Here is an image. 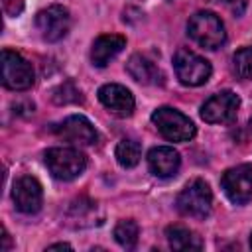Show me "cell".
Wrapping results in <instances>:
<instances>
[{"label": "cell", "mask_w": 252, "mask_h": 252, "mask_svg": "<svg viewBox=\"0 0 252 252\" xmlns=\"http://www.w3.org/2000/svg\"><path fill=\"white\" fill-rule=\"evenodd\" d=\"M12 199H14L18 211H22L26 215L37 213L43 203V191H41L39 181L32 175L18 177L12 187Z\"/></svg>", "instance_id": "10"}, {"label": "cell", "mask_w": 252, "mask_h": 252, "mask_svg": "<svg viewBox=\"0 0 252 252\" xmlns=\"http://www.w3.org/2000/svg\"><path fill=\"white\" fill-rule=\"evenodd\" d=\"M45 165L55 179L71 181L85 171L87 158L75 148H51L45 152Z\"/></svg>", "instance_id": "4"}, {"label": "cell", "mask_w": 252, "mask_h": 252, "mask_svg": "<svg viewBox=\"0 0 252 252\" xmlns=\"http://www.w3.org/2000/svg\"><path fill=\"white\" fill-rule=\"evenodd\" d=\"M240 98L232 91H220L213 94L201 106V118L209 124H230L236 118Z\"/></svg>", "instance_id": "7"}, {"label": "cell", "mask_w": 252, "mask_h": 252, "mask_svg": "<svg viewBox=\"0 0 252 252\" xmlns=\"http://www.w3.org/2000/svg\"><path fill=\"white\" fill-rule=\"evenodd\" d=\"M250 246H252V234H250Z\"/></svg>", "instance_id": "25"}, {"label": "cell", "mask_w": 252, "mask_h": 252, "mask_svg": "<svg viewBox=\"0 0 252 252\" xmlns=\"http://www.w3.org/2000/svg\"><path fill=\"white\" fill-rule=\"evenodd\" d=\"M220 187L234 205L248 203L252 199V165L242 163L226 169L220 177Z\"/></svg>", "instance_id": "8"}, {"label": "cell", "mask_w": 252, "mask_h": 252, "mask_svg": "<svg viewBox=\"0 0 252 252\" xmlns=\"http://www.w3.org/2000/svg\"><path fill=\"white\" fill-rule=\"evenodd\" d=\"M2 83L10 91H28L33 85V69L20 53L2 51Z\"/></svg>", "instance_id": "6"}, {"label": "cell", "mask_w": 252, "mask_h": 252, "mask_svg": "<svg viewBox=\"0 0 252 252\" xmlns=\"http://www.w3.org/2000/svg\"><path fill=\"white\" fill-rule=\"evenodd\" d=\"M126 71L130 73V77L142 85H150V83H156L158 79V67L146 59L144 55H132L126 63Z\"/></svg>", "instance_id": "16"}, {"label": "cell", "mask_w": 252, "mask_h": 252, "mask_svg": "<svg viewBox=\"0 0 252 252\" xmlns=\"http://www.w3.org/2000/svg\"><path fill=\"white\" fill-rule=\"evenodd\" d=\"M138 234H140L138 222L132 220V219H124V220H120V222L114 226V240H116L122 248H126V250L136 248V244H138Z\"/></svg>", "instance_id": "17"}, {"label": "cell", "mask_w": 252, "mask_h": 252, "mask_svg": "<svg viewBox=\"0 0 252 252\" xmlns=\"http://www.w3.org/2000/svg\"><path fill=\"white\" fill-rule=\"evenodd\" d=\"M175 205H177V211L185 217H193V219L209 217L213 209V193L209 183L203 179H193L181 189Z\"/></svg>", "instance_id": "2"}, {"label": "cell", "mask_w": 252, "mask_h": 252, "mask_svg": "<svg viewBox=\"0 0 252 252\" xmlns=\"http://www.w3.org/2000/svg\"><path fill=\"white\" fill-rule=\"evenodd\" d=\"M152 122L158 132L169 142H189L195 136V124L179 110L171 106H159L152 114Z\"/></svg>", "instance_id": "3"}, {"label": "cell", "mask_w": 252, "mask_h": 252, "mask_svg": "<svg viewBox=\"0 0 252 252\" xmlns=\"http://www.w3.org/2000/svg\"><path fill=\"white\" fill-rule=\"evenodd\" d=\"M53 100L59 104H67V102H77L81 100V91L73 85V83H63L55 93H53Z\"/></svg>", "instance_id": "20"}, {"label": "cell", "mask_w": 252, "mask_h": 252, "mask_svg": "<svg viewBox=\"0 0 252 252\" xmlns=\"http://www.w3.org/2000/svg\"><path fill=\"white\" fill-rule=\"evenodd\" d=\"M2 240H4V244H2V250H8V248H10V236H8L6 228H2Z\"/></svg>", "instance_id": "22"}, {"label": "cell", "mask_w": 252, "mask_h": 252, "mask_svg": "<svg viewBox=\"0 0 252 252\" xmlns=\"http://www.w3.org/2000/svg\"><path fill=\"white\" fill-rule=\"evenodd\" d=\"M232 65H234V71L240 79L252 81V45L238 49L232 57Z\"/></svg>", "instance_id": "19"}, {"label": "cell", "mask_w": 252, "mask_h": 252, "mask_svg": "<svg viewBox=\"0 0 252 252\" xmlns=\"http://www.w3.org/2000/svg\"><path fill=\"white\" fill-rule=\"evenodd\" d=\"M248 128H250V132H252V118H250V122H248Z\"/></svg>", "instance_id": "24"}, {"label": "cell", "mask_w": 252, "mask_h": 252, "mask_svg": "<svg viewBox=\"0 0 252 252\" xmlns=\"http://www.w3.org/2000/svg\"><path fill=\"white\" fill-rule=\"evenodd\" d=\"M187 33L195 43L207 49H219L226 39L222 20L211 10L195 12L187 22Z\"/></svg>", "instance_id": "1"}, {"label": "cell", "mask_w": 252, "mask_h": 252, "mask_svg": "<svg viewBox=\"0 0 252 252\" xmlns=\"http://www.w3.org/2000/svg\"><path fill=\"white\" fill-rule=\"evenodd\" d=\"M55 132L67 140V142H73V144H94L96 142V130L94 126L83 116V114H73V116H67L57 128Z\"/></svg>", "instance_id": "12"}, {"label": "cell", "mask_w": 252, "mask_h": 252, "mask_svg": "<svg viewBox=\"0 0 252 252\" xmlns=\"http://www.w3.org/2000/svg\"><path fill=\"white\" fill-rule=\"evenodd\" d=\"M173 67H175L177 79L185 87H199V85L207 83L213 73L211 63L205 57H201L195 51H189L185 47L177 49V53L173 57Z\"/></svg>", "instance_id": "5"}, {"label": "cell", "mask_w": 252, "mask_h": 252, "mask_svg": "<svg viewBox=\"0 0 252 252\" xmlns=\"http://www.w3.org/2000/svg\"><path fill=\"white\" fill-rule=\"evenodd\" d=\"M98 100L116 116L120 118H126L134 112V96L132 93L122 87V85H116V83H108V85H102L98 89Z\"/></svg>", "instance_id": "11"}, {"label": "cell", "mask_w": 252, "mask_h": 252, "mask_svg": "<svg viewBox=\"0 0 252 252\" xmlns=\"http://www.w3.org/2000/svg\"><path fill=\"white\" fill-rule=\"evenodd\" d=\"M35 26L45 41H59L67 35L71 28V16L69 10L63 6H47L45 10L37 12Z\"/></svg>", "instance_id": "9"}, {"label": "cell", "mask_w": 252, "mask_h": 252, "mask_svg": "<svg viewBox=\"0 0 252 252\" xmlns=\"http://www.w3.org/2000/svg\"><path fill=\"white\" fill-rule=\"evenodd\" d=\"M116 161L122 165V167H134L138 161H140V156H142V148L136 140H120L118 146H116Z\"/></svg>", "instance_id": "18"}, {"label": "cell", "mask_w": 252, "mask_h": 252, "mask_svg": "<svg viewBox=\"0 0 252 252\" xmlns=\"http://www.w3.org/2000/svg\"><path fill=\"white\" fill-rule=\"evenodd\" d=\"M165 236H167L169 246L173 250H179V252H185V250H201L203 248V240L193 230H189L183 224H169L165 228Z\"/></svg>", "instance_id": "15"}, {"label": "cell", "mask_w": 252, "mask_h": 252, "mask_svg": "<svg viewBox=\"0 0 252 252\" xmlns=\"http://www.w3.org/2000/svg\"><path fill=\"white\" fill-rule=\"evenodd\" d=\"M49 250H61V248H65V250H71V244H65V242H57V244H51V246H47Z\"/></svg>", "instance_id": "23"}, {"label": "cell", "mask_w": 252, "mask_h": 252, "mask_svg": "<svg viewBox=\"0 0 252 252\" xmlns=\"http://www.w3.org/2000/svg\"><path fill=\"white\" fill-rule=\"evenodd\" d=\"M126 47V37L118 33H104L98 35L91 49V61L96 67H106L122 49Z\"/></svg>", "instance_id": "14"}, {"label": "cell", "mask_w": 252, "mask_h": 252, "mask_svg": "<svg viewBox=\"0 0 252 252\" xmlns=\"http://www.w3.org/2000/svg\"><path fill=\"white\" fill-rule=\"evenodd\" d=\"M148 165H150V171L156 175V177H173L181 165V158H179V152L169 148V146H158V148H152L150 154H148Z\"/></svg>", "instance_id": "13"}, {"label": "cell", "mask_w": 252, "mask_h": 252, "mask_svg": "<svg viewBox=\"0 0 252 252\" xmlns=\"http://www.w3.org/2000/svg\"><path fill=\"white\" fill-rule=\"evenodd\" d=\"M4 2V10L10 14V16H16L22 12V6H24V0H2Z\"/></svg>", "instance_id": "21"}, {"label": "cell", "mask_w": 252, "mask_h": 252, "mask_svg": "<svg viewBox=\"0 0 252 252\" xmlns=\"http://www.w3.org/2000/svg\"><path fill=\"white\" fill-rule=\"evenodd\" d=\"M226 2H230V0H226Z\"/></svg>", "instance_id": "26"}]
</instances>
